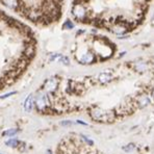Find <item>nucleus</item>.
<instances>
[{
    "label": "nucleus",
    "instance_id": "nucleus-1",
    "mask_svg": "<svg viewBox=\"0 0 154 154\" xmlns=\"http://www.w3.org/2000/svg\"><path fill=\"white\" fill-rule=\"evenodd\" d=\"M35 52L37 38L32 29L0 8V90L18 80Z\"/></svg>",
    "mask_w": 154,
    "mask_h": 154
},
{
    "label": "nucleus",
    "instance_id": "nucleus-2",
    "mask_svg": "<svg viewBox=\"0 0 154 154\" xmlns=\"http://www.w3.org/2000/svg\"><path fill=\"white\" fill-rule=\"evenodd\" d=\"M67 0H0V4L22 20L38 27L60 21Z\"/></svg>",
    "mask_w": 154,
    "mask_h": 154
},
{
    "label": "nucleus",
    "instance_id": "nucleus-3",
    "mask_svg": "<svg viewBox=\"0 0 154 154\" xmlns=\"http://www.w3.org/2000/svg\"><path fill=\"white\" fill-rule=\"evenodd\" d=\"M90 117L97 122H112L116 114L112 110H106L100 107H93L90 110Z\"/></svg>",
    "mask_w": 154,
    "mask_h": 154
},
{
    "label": "nucleus",
    "instance_id": "nucleus-4",
    "mask_svg": "<svg viewBox=\"0 0 154 154\" xmlns=\"http://www.w3.org/2000/svg\"><path fill=\"white\" fill-rule=\"evenodd\" d=\"M77 60L82 65H91L96 62L97 56L94 53V51L90 50V49H85L83 52L79 53V55L77 56Z\"/></svg>",
    "mask_w": 154,
    "mask_h": 154
},
{
    "label": "nucleus",
    "instance_id": "nucleus-5",
    "mask_svg": "<svg viewBox=\"0 0 154 154\" xmlns=\"http://www.w3.org/2000/svg\"><path fill=\"white\" fill-rule=\"evenodd\" d=\"M151 102H152V100H151V98H150V95L147 94V93H142V94H140L139 96L137 97L134 104L137 105V107H139V108H145L150 105Z\"/></svg>",
    "mask_w": 154,
    "mask_h": 154
},
{
    "label": "nucleus",
    "instance_id": "nucleus-6",
    "mask_svg": "<svg viewBox=\"0 0 154 154\" xmlns=\"http://www.w3.org/2000/svg\"><path fill=\"white\" fill-rule=\"evenodd\" d=\"M112 79H114V74H112V72H108V71L101 72V73L98 75V77H97V80H98L101 85H107V83H109Z\"/></svg>",
    "mask_w": 154,
    "mask_h": 154
},
{
    "label": "nucleus",
    "instance_id": "nucleus-7",
    "mask_svg": "<svg viewBox=\"0 0 154 154\" xmlns=\"http://www.w3.org/2000/svg\"><path fill=\"white\" fill-rule=\"evenodd\" d=\"M134 69H135V71L140 72V73H143V72L148 70V64L145 62H142V60L141 62H137L134 64Z\"/></svg>",
    "mask_w": 154,
    "mask_h": 154
},
{
    "label": "nucleus",
    "instance_id": "nucleus-8",
    "mask_svg": "<svg viewBox=\"0 0 154 154\" xmlns=\"http://www.w3.org/2000/svg\"><path fill=\"white\" fill-rule=\"evenodd\" d=\"M32 107H33L32 97H31V95H29V96L27 97V99L25 100V102H24V109H25V112H31Z\"/></svg>",
    "mask_w": 154,
    "mask_h": 154
},
{
    "label": "nucleus",
    "instance_id": "nucleus-9",
    "mask_svg": "<svg viewBox=\"0 0 154 154\" xmlns=\"http://www.w3.org/2000/svg\"><path fill=\"white\" fill-rule=\"evenodd\" d=\"M5 145L8 147H12V148H17V147H19L20 142L17 139H8L5 142Z\"/></svg>",
    "mask_w": 154,
    "mask_h": 154
},
{
    "label": "nucleus",
    "instance_id": "nucleus-10",
    "mask_svg": "<svg viewBox=\"0 0 154 154\" xmlns=\"http://www.w3.org/2000/svg\"><path fill=\"white\" fill-rule=\"evenodd\" d=\"M18 132H19V129H17V128H11V129H8V130L4 131L3 135H4V137H14V135H16Z\"/></svg>",
    "mask_w": 154,
    "mask_h": 154
},
{
    "label": "nucleus",
    "instance_id": "nucleus-11",
    "mask_svg": "<svg viewBox=\"0 0 154 154\" xmlns=\"http://www.w3.org/2000/svg\"><path fill=\"white\" fill-rule=\"evenodd\" d=\"M81 140H82L83 142L85 143V144L88 145L89 147H92V146H94V142L92 141V140H90L88 137H85V135H81Z\"/></svg>",
    "mask_w": 154,
    "mask_h": 154
},
{
    "label": "nucleus",
    "instance_id": "nucleus-12",
    "mask_svg": "<svg viewBox=\"0 0 154 154\" xmlns=\"http://www.w3.org/2000/svg\"><path fill=\"white\" fill-rule=\"evenodd\" d=\"M134 148H135V145L131 143V144H128V145H126V146H124L123 150L125 151V152H131Z\"/></svg>",
    "mask_w": 154,
    "mask_h": 154
},
{
    "label": "nucleus",
    "instance_id": "nucleus-13",
    "mask_svg": "<svg viewBox=\"0 0 154 154\" xmlns=\"http://www.w3.org/2000/svg\"><path fill=\"white\" fill-rule=\"evenodd\" d=\"M74 124V122H72V121H70V120H65V121H62L60 122V125L62 126H72Z\"/></svg>",
    "mask_w": 154,
    "mask_h": 154
},
{
    "label": "nucleus",
    "instance_id": "nucleus-14",
    "mask_svg": "<svg viewBox=\"0 0 154 154\" xmlns=\"http://www.w3.org/2000/svg\"><path fill=\"white\" fill-rule=\"evenodd\" d=\"M150 98L151 100L154 101V85L152 88H151V91H150Z\"/></svg>",
    "mask_w": 154,
    "mask_h": 154
},
{
    "label": "nucleus",
    "instance_id": "nucleus-15",
    "mask_svg": "<svg viewBox=\"0 0 154 154\" xmlns=\"http://www.w3.org/2000/svg\"><path fill=\"white\" fill-rule=\"evenodd\" d=\"M77 124H80V125H85V126H88V123H85V122L81 121V120H77L76 121Z\"/></svg>",
    "mask_w": 154,
    "mask_h": 154
},
{
    "label": "nucleus",
    "instance_id": "nucleus-16",
    "mask_svg": "<svg viewBox=\"0 0 154 154\" xmlns=\"http://www.w3.org/2000/svg\"><path fill=\"white\" fill-rule=\"evenodd\" d=\"M152 22H154V13H153V17H152Z\"/></svg>",
    "mask_w": 154,
    "mask_h": 154
},
{
    "label": "nucleus",
    "instance_id": "nucleus-17",
    "mask_svg": "<svg viewBox=\"0 0 154 154\" xmlns=\"http://www.w3.org/2000/svg\"><path fill=\"white\" fill-rule=\"evenodd\" d=\"M89 154H96V153H89Z\"/></svg>",
    "mask_w": 154,
    "mask_h": 154
},
{
    "label": "nucleus",
    "instance_id": "nucleus-18",
    "mask_svg": "<svg viewBox=\"0 0 154 154\" xmlns=\"http://www.w3.org/2000/svg\"><path fill=\"white\" fill-rule=\"evenodd\" d=\"M153 66H154V60H153Z\"/></svg>",
    "mask_w": 154,
    "mask_h": 154
},
{
    "label": "nucleus",
    "instance_id": "nucleus-19",
    "mask_svg": "<svg viewBox=\"0 0 154 154\" xmlns=\"http://www.w3.org/2000/svg\"><path fill=\"white\" fill-rule=\"evenodd\" d=\"M0 154H3V153H1V152H0Z\"/></svg>",
    "mask_w": 154,
    "mask_h": 154
}]
</instances>
